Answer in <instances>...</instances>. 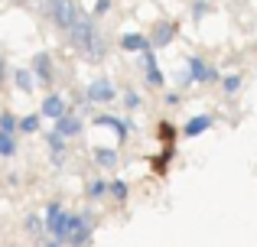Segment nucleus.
Wrapping results in <instances>:
<instances>
[{
	"instance_id": "aec40b11",
	"label": "nucleus",
	"mask_w": 257,
	"mask_h": 247,
	"mask_svg": "<svg viewBox=\"0 0 257 247\" xmlns=\"http://www.w3.org/2000/svg\"><path fill=\"white\" fill-rule=\"evenodd\" d=\"M36 127H39V117H26L23 121V130H36Z\"/></svg>"
},
{
	"instance_id": "6e6552de",
	"label": "nucleus",
	"mask_w": 257,
	"mask_h": 247,
	"mask_svg": "<svg viewBox=\"0 0 257 247\" xmlns=\"http://www.w3.org/2000/svg\"><path fill=\"white\" fill-rule=\"evenodd\" d=\"M208 127H212V117H195V121L186 124V137H195V133L208 130Z\"/></svg>"
},
{
	"instance_id": "39448f33",
	"label": "nucleus",
	"mask_w": 257,
	"mask_h": 247,
	"mask_svg": "<svg viewBox=\"0 0 257 247\" xmlns=\"http://www.w3.org/2000/svg\"><path fill=\"white\" fill-rule=\"evenodd\" d=\"M43 114H49V117H56V121H59V117L65 114V104H62V98H59V95H49V98L43 101Z\"/></svg>"
},
{
	"instance_id": "0eeeda50",
	"label": "nucleus",
	"mask_w": 257,
	"mask_h": 247,
	"mask_svg": "<svg viewBox=\"0 0 257 247\" xmlns=\"http://www.w3.org/2000/svg\"><path fill=\"white\" fill-rule=\"evenodd\" d=\"M78 127H82V124H78L75 117H69V114L59 117V133H62V137H72V133H78Z\"/></svg>"
},
{
	"instance_id": "2eb2a0df",
	"label": "nucleus",
	"mask_w": 257,
	"mask_h": 247,
	"mask_svg": "<svg viewBox=\"0 0 257 247\" xmlns=\"http://www.w3.org/2000/svg\"><path fill=\"white\" fill-rule=\"evenodd\" d=\"M147 78H150L153 85H163V75H160V69L153 65V59H147Z\"/></svg>"
},
{
	"instance_id": "1a4fd4ad",
	"label": "nucleus",
	"mask_w": 257,
	"mask_h": 247,
	"mask_svg": "<svg viewBox=\"0 0 257 247\" xmlns=\"http://www.w3.org/2000/svg\"><path fill=\"white\" fill-rule=\"evenodd\" d=\"M120 46H124V49H131V52H137V49H147V39L137 36V33H131V36L120 39Z\"/></svg>"
},
{
	"instance_id": "f8f14e48",
	"label": "nucleus",
	"mask_w": 257,
	"mask_h": 247,
	"mask_svg": "<svg viewBox=\"0 0 257 247\" xmlns=\"http://www.w3.org/2000/svg\"><path fill=\"white\" fill-rule=\"evenodd\" d=\"M13 150H17V143H13V133H10V130H0V153H4V156H10Z\"/></svg>"
},
{
	"instance_id": "20e7f679",
	"label": "nucleus",
	"mask_w": 257,
	"mask_h": 247,
	"mask_svg": "<svg viewBox=\"0 0 257 247\" xmlns=\"http://www.w3.org/2000/svg\"><path fill=\"white\" fill-rule=\"evenodd\" d=\"M65 221H69V215H65L59 205H49V231L62 241V234H65Z\"/></svg>"
},
{
	"instance_id": "423d86ee",
	"label": "nucleus",
	"mask_w": 257,
	"mask_h": 247,
	"mask_svg": "<svg viewBox=\"0 0 257 247\" xmlns=\"http://www.w3.org/2000/svg\"><path fill=\"white\" fill-rule=\"evenodd\" d=\"M88 98H91V101H111L114 91H111V85H107V82H94L91 88H88Z\"/></svg>"
},
{
	"instance_id": "6ab92c4d",
	"label": "nucleus",
	"mask_w": 257,
	"mask_h": 247,
	"mask_svg": "<svg viewBox=\"0 0 257 247\" xmlns=\"http://www.w3.org/2000/svg\"><path fill=\"white\" fill-rule=\"evenodd\" d=\"M225 91H238V75H231V78H225Z\"/></svg>"
},
{
	"instance_id": "5701e85b",
	"label": "nucleus",
	"mask_w": 257,
	"mask_h": 247,
	"mask_svg": "<svg viewBox=\"0 0 257 247\" xmlns=\"http://www.w3.org/2000/svg\"><path fill=\"white\" fill-rule=\"evenodd\" d=\"M107 10V0H98V7H94V13H104Z\"/></svg>"
},
{
	"instance_id": "f257e3e1",
	"label": "nucleus",
	"mask_w": 257,
	"mask_h": 247,
	"mask_svg": "<svg viewBox=\"0 0 257 247\" xmlns=\"http://www.w3.org/2000/svg\"><path fill=\"white\" fill-rule=\"evenodd\" d=\"M69 33H72V43H75L82 52H88L91 59H98L101 52H104V43H101V36L94 33L91 20H88V17H82V13H78V20L72 23V30H69Z\"/></svg>"
},
{
	"instance_id": "7ed1b4c3",
	"label": "nucleus",
	"mask_w": 257,
	"mask_h": 247,
	"mask_svg": "<svg viewBox=\"0 0 257 247\" xmlns=\"http://www.w3.org/2000/svg\"><path fill=\"white\" fill-rule=\"evenodd\" d=\"M88 234H91V224H88L82 215H69L62 241H69V244H85V241H88Z\"/></svg>"
},
{
	"instance_id": "4be33fe9",
	"label": "nucleus",
	"mask_w": 257,
	"mask_h": 247,
	"mask_svg": "<svg viewBox=\"0 0 257 247\" xmlns=\"http://www.w3.org/2000/svg\"><path fill=\"white\" fill-rule=\"evenodd\" d=\"M26 228H30V231H36V234H39V228H43V224H39V218H30V221H26Z\"/></svg>"
},
{
	"instance_id": "9b49d317",
	"label": "nucleus",
	"mask_w": 257,
	"mask_h": 247,
	"mask_svg": "<svg viewBox=\"0 0 257 247\" xmlns=\"http://www.w3.org/2000/svg\"><path fill=\"white\" fill-rule=\"evenodd\" d=\"M36 72L43 82H49L52 78V65H49V56H36Z\"/></svg>"
},
{
	"instance_id": "ddd939ff",
	"label": "nucleus",
	"mask_w": 257,
	"mask_h": 247,
	"mask_svg": "<svg viewBox=\"0 0 257 247\" xmlns=\"http://www.w3.org/2000/svg\"><path fill=\"white\" fill-rule=\"evenodd\" d=\"M192 75L199 78V82H208V78H215V72H212V69H205L199 59H192Z\"/></svg>"
},
{
	"instance_id": "f3484780",
	"label": "nucleus",
	"mask_w": 257,
	"mask_h": 247,
	"mask_svg": "<svg viewBox=\"0 0 257 247\" xmlns=\"http://www.w3.org/2000/svg\"><path fill=\"white\" fill-rule=\"evenodd\" d=\"M13 127H17V121H13L10 114H4V117H0V130H10V133H13Z\"/></svg>"
},
{
	"instance_id": "b1692460",
	"label": "nucleus",
	"mask_w": 257,
	"mask_h": 247,
	"mask_svg": "<svg viewBox=\"0 0 257 247\" xmlns=\"http://www.w3.org/2000/svg\"><path fill=\"white\" fill-rule=\"evenodd\" d=\"M0 78H4V59H0Z\"/></svg>"
},
{
	"instance_id": "9d476101",
	"label": "nucleus",
	"mask_w": 257,
	"mask_h": 247,
	"mask_svg": "<svg viewBox=\"0 0 257 247\" xmlns=\"http://www.w3.org/2000/svg\"><path fill=\"white\" fill-rule=\"evenodd\" d=\"M173 39V23H163L157 33H153V46H166Z\"/></svg>"
},
{
	"instance_id": "412c9836",
	"label": "nucleus",
	"mask_w": 257,
	"mask_h": 247,
	"mask_svg": "<svg viewBox=\"0 0 257 247\" xmlns=\"http://www.w3.org/2000/svg\"><path fill=\"white\" fill-rule=\"evenodd\" d=\"M104 189H107L104 182H94V185H91V195H104Z\"/></svg>"
},
{
	"instance_id": "f03ea898",
	"label": "nucleus",
	"mask_w": 257,
	"mask_h": 247,
	"mask_svg": "<svg viewBox=\"0 0 257 247\" xmlns=\"http://www.w3.org/2000/svg\"><path fill=\"white\" fill-rule=\"evenodd\" d=\"M49 13L62 30H72V23L78 20V7L75 0H49Z\"/></svg>"
},
{
	"instance_id": "4468645a",
	"label": "nucleus",
	"mask_w": 257,
	"mask_h": 247,
	"mask_svg": "<svg viewBox=\"0 0 257 247\" xmlns=\"http://www.w3.org/2000/svg\"><path fill=\"white\" fill-rule=\"evenodd\" d=\"M94 159H98L101 166H114V163H117V156H114V150H98V153H94Z\"/></svg>"
},
{
	"instance_id": "dca6fc26",
	"label": "nucleus",
	"mask_w": 257,
	"mask_h": 247,
	"mask_svg": "<svg viewBox=\"0 0 257 247\" xmlns=\"http://www.w3.org/2000/svg\"><path fill=\"white\" fill-rule=\"evenodd\" d=\"M17 85L23 91H33V78H30V72H17Z\"/></svg>"
},
{
	"instance_id": "a211bd4d",
	"label": "nucleus",
	"mask_w": 257,
	"mask_h": 247,
	"mask_svg": "<svg viewBox=\"0 0 257 247\" xmlns=\"http://www.w3.org/2000/svg\"><path fill=\"white\" fill-rule=\"evenodd\" d=\"M111 192H114L117 198H124V195H127V185H124V182H114V185H111Z\"/></svg>"
}]
</instances>
